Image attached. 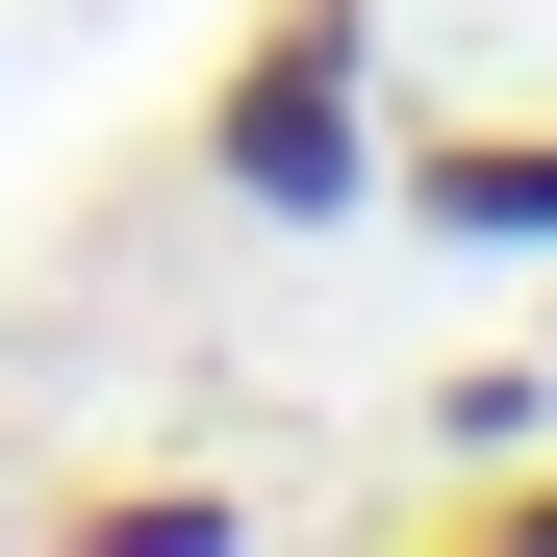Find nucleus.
Returning a JSON list of instances; mask_svg holds the SVG:
<instances>
[{
    "mask_svg": "<svg viewBox=\"0 0 557 557\" xmlns=\"http://www.w3.org/2000/svg\"><path fill=\"white\" fill-rule=\"evenodd\" d=\"M177 152H203L228 228H355L381 203V0H253Z\"/></svg>",
    "mask_w": 557,
    "mask_h": 557,
    "instance_id": "f257e3e1",
    "label": "nucleus"
},
{
    "mask_svg": "<svg viewBox=\"0 0 557 557\" xmlns=\"http://www.w3.org/2000/svg\"><path fill=\"white\" fill-rule=\"evenodd\" d=\"M381 203H406L431 253H557V127H406Z\"/></svg>",
    "mask_w": 557,
    "mask_h": 557,
    "instance_id": "f03ea898",
    "label": "nucleus"
},
{
    "mask_svg": "<svg viewBox=\"0 0 557 557\" xmlns=\"http://www.w3.org/2000/svg\"><path fill=\"white\" fill-rule=\"evenodd\" d=\"M51 532H127V557H203V532H253V507H228V482H76Z\"/></svg>",
    "mask_w": 557,
    "mask_h": 557,
    "instance_id": "7ed1b4c3",
    "label": "nucleus"
},
{
    "mask_svg": "<svg viewBox=\"0 0 557 557\" xmlns=\"http://www.w3.org/2000/svg\"><path fill=\"white\" fill-rule=\"evenodd\" d=\"M482 532H532V557H557V482H507V507H482Z\"/></svg>",
    "mask_w": 557,
    "mask_h": 557,
    "instance_id": "20e7f679",
    "label": "nucleus"
}]
</instances>
